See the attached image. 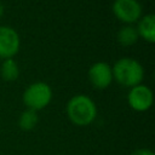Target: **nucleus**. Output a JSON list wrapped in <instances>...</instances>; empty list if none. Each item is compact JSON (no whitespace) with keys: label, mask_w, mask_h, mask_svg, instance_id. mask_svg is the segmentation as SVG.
<instances>
[{"label":"nucleus","mask_w":155,"mask_h":155,"mask_svg":"<svg viewBox=\"0 0 155 155\" xmlns=\"http://www.w3.org/2000/svg\"><path fill=\"white\" fill-rule=\"evenodd\" d=\"M4 11H5V7H4V5H2V2L0 1V18L4 16Z\"/></svg>","instance_id":"obj_13"},{"label":"nucleus","mask_w":155,"mask_h":155,"mask_svg":"<svg viewBox=\"0 0 155 155\" xmlns=\"http://www.w3.org/2000/svg\"><path fill=\"white\" fill-rule=\"evenodd\" d=\"M52 94V88L47 82L35 81L24 90L22 99L27 109L39 111L51 103Z\"/></svg>","instance_id":"obj_3"},{"label":"nucleus","mask_w":155,"mask_h":155,"mask_svg":"<svg viewBox=\"0 0 155 155\" xmlns=\"http://www.w3.org/2000/svg\"><path fill=\"white\" fill-rule=\"evenodd\" d=\"M39 122L38 111L31 109H25L18 117V126L23 131H31L36 127Z\"/></svg>","instance_id":"obj_11"},{"label":"nucleus","mask_w":155,"mask_h":155,"mask_svg":"<svg viewBox=\"0 0 155 155\" xmlns=\"http://www.w3.org/2000/svg\"><path fill=\"white\" fill-rule=\"evenodd\" d=\"M68 119L76 126H88L97 117V105L86 94L73 96L65 107Z\"/></svg>","instance_id":"obj_1"},{"label":"nucleus","mask_w":155,"mask_h":155,"mask_svg":"<svg viewBox=\"0 0 155 155\" xmlns=\"http://www.w3.org/2000/svg\"><path fill=\"white\" fill-rule=\"evenodd\" d=\"M130 155H155V154L153 150H150L148 148H139V149L133 150Z\"/></svg>","instance_id":"obj_12"},{"label":"nucleus","mask_w":155,"mask_h":155,"mask_svg":"<svg viewBox=\"0 0 155 155\" xmlns=\"http://www.w3.org/2000/svg\"><path fill=\"white\" fill-rule=\"evenodd\" d=\"M21 47V38L16 29L0 25V58L7 59L16 56Z\"/></svg>","instance_id":"obj_6"},{"label":"nucleus","mask_w":155,"mask_h":155,"mask_svg":"<svg viewBox=\"0 0 155 155\" xmlns=\"http://www.w3.org/2000/svg\"><path fill=\"white\" fill-rule=\"evenodd\" d=\"M111 70L113 80H116V82L121 86L130 88L136 85H139L144 78L143 65L131 57L119 58L111 67Z\"/></svg>","instance_id":"obj_2"},{"label":"nucleus","mask_w":155,"mask_h":155,"mask_svg":"<svg viewBox=\"0 0 155 155\" xmlns=\"http://www.w3.org/2000/svg\"><path fill=\"white\" fill-rule=\"evenodd\" d=\"M136 30L138 33V36H140L145 41L150 44L155 42V16L153 13L142 16L137 22Z\"/></svg>","instance_id":"obj_8"},{"label":"nucleus","mask_w":155,"mask_h":155,"mask_svg":"<svg viewBox=\"0 0 155 155\" xmlns=\"http://www.w3.org/2000/svg\"><path fill=\"white\" fill-rule=\"evenodd\" d=\"M0 74L1 78L5 81H16L19 76V65L18 63L13 59V58H7L4 59V62L1 63V68H0Z\"/></svg>","instance_id":"obj_9"},{"label":"nucleus","mask_w":155,"mask_h":155,"mask_svg":"<svg viewBox=\"0 0 155 155\" xmlns=\"http://www.w3.org/2000/svg\"><path fill=\"white\" fill-rule=\"evenodd\" d=\"M154 102V94L149 86L139 84L130 88L127 93V103L134 111H147Z\"/></svg>","instance_id":"obj_5"},{"label":"nucleus","mask_w":155,"mask_h":155,"mask_svg":"<svg viewBox=\"0 0 155 155\" xmlns=\"http://www.w3.org/2000/svg\"><path fill=\"white\" fill-rule=\"evenodd\" d=\"M87 76L96 90H105L113 81L111 65L107 62H96L88 68Z\"/></svg>","instance_id":"obj_7"},{"label":"nucleus","mask_w":155,"mask_h":155,"mask_svg":"<svg viewBox=\"0 0 155 155\" xmlns=\"http://www.w3.org/2000/svg\"><path fill=\"white\" fill-rule=\"evenodd\" d=\"M111 11L117 19L130 25L138 22L143 13L142 5L138 0H114Z\"/></svg>","instance_id":"obj_4"},{"label":"nucleus","mask_w":155,"mask_h":155,"mask_svg":"<svg viewBox=\"0 0 155 155\" xmlns=\"http://www.w3.org/2000/svg\"><path fill=\"white\" fill-rule=\"evenodd\" d=\"M138 33L136 30V27L130 25V24H125L122 25L117 34H116V39L117 41L122 45V46H131L134 45L138 40Z\"/></svg>","instance_id":"obj_10"}]
</instances>
